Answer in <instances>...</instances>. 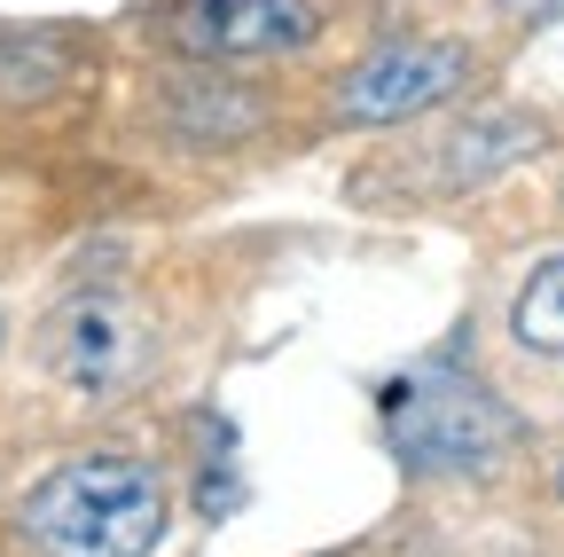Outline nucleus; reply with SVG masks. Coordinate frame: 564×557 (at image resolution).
Returning a JSON list of instances; mask_svg holds the SVG:
<instances>
[{"instance_id":"obj_1","label":"nucleus","mask_w":564,"mask_h":557,"mask_svg":"<svg viewBox=\"0 0 564 557\" xmlns=\"http://www.w3.org/2000/svg\"><path fill=\"white\" fill-rule=\"evenodd\" d=\"M24 534L47 557H150L165 534V479L141 456H79L24 495Z\"/></svg>"},{"instance_id":"obj_2","label":"nucleus","mask_w":564,"mask_h":557,"mask_svg":"<svg viewBox=\"0 0 564 557\" xmlns=\"http://www.w3.org/2000/svg\"><path fill=\"white\" fill-rule=\"evenodd\" d=\"M392 448L415 471H486L518 448V416L470 385H423L415 400L392 393Z\"/></svg>"},{"instance_id":"obj_3","label":"nucleus","mask_w":564,"mask_h":557,"mask_svg":"<svg viewBox=\"0 0 564 557\" xmlns=\"http://www.w3.org/2000/svg\"><path fill=\"white\" fill-rule=\"evenodd\" d=\"M463 79H470V55L455 40H392L337 79V118L345 126H392V118L447 103Z\"/></svg>"},{"instance_id":"obj_4","label":"nucleus","mask_w":564,"mask_h":557,"mask_svg":"<svg viewBox=\"0 0 564 557\" xmlns=\"http://www.w3.org/2000/svg\"><path fill=\"white\" fill-rule=\"evenodd\" d=\"M322 32L314 0H181L173 47L204 63H243V55H291Z\"/></svg>"},{"instance_id":"obj_5","label":"nucleus","mask_w":564,"mask_h":557,"mask_svg":"<svg viewBox=\"0 0 564 557\" xmlns=\"http://www.w3.org/2000/svg\"><path fill=\"white\" fill-rule=\"evenodd\" d=\"M133 345H141V322L126 314V299H102V291L70 299L40 322V362L63 385H87V393L133 369Z\"/></svg>"},{"instance_id":"obj_6","label":"nucleus","mask_w":564,"mask_h":557,"mask_svg":"<svg viewBox=\"0 0 564 557\" xmlns=\"http://www.w3.org/2000/svg\"><path fill=\"white\" fill-rule=\"evenodd\" d=\"M510 322H518V345H533V354L564 362V259H541V267L525 275V291H518Z\"/></svg>"},{"instance_id":"obj_7","label":"nucleus","mask_w":564,"mask_h":557,"mask_svg":"<svg viewBox=\"0 0 564 557\" xmlns=\"http://www.w3.org/2000/svg\"><path fill=\"white\" fill-rule=\"evenodd\" d=\"M556 495H564V463H556Z\"/></svg>"}]
</instances>
